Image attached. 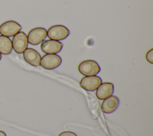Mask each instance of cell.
I'll return each instance as SVG.
<instances>
[{"label": "cell", "mask_w": 153, "mask_h": 136, "mask_svg": "<svg viewBox=\"0 0 153 136\" xmlns=\"http://www.w3.org/2000/svg\"><path fill=\"white\" fill-rule=\"evenodd\" d=\"M78 69L79 73L85 76L96 75L101 70L99 64L93 60H87L81 62Z\"/></svg>", "instance_id": "6da1fadb"}, {"label": "cell", "mask_w": 153, "mask_h": 136, "mask_svg": "<svg viewBox=\"0 0 153 136\" xmlns=\"http://www.w3.org/2000/svg\"><path fill=\"white\" fill-rule=\"evenodd\" d=\"M69 29L63 25H54L50 27L47 31L48 37L52 40L62 41L69 35Z\"/></svg>", "instance_id": "7a4b0ae2"}, {"label": "cell", "mask_w": 153, "mask_h": 136, "mask_svg": "<svg viewBox=\"0 0 153 136\" xmlns=\"http://www.w3.org/2000/svg\"><path fill=\"white\" fill-rule=\"evenodd\" d=\"M11 42L13 50L18 54L23 53L27 47V37L26 33L22 31H20L16 34L13 36Z\"/></svg>", "instance_id": "3957f363"}, {"label": "cell", "mask_w": 153, "mask_h": 136, "mask_svg": "<svg viewBox=\"0 0 153 136\" xmlns=\"http://www.w3.org/2000/svg\"><path fill=\"white\" fill-rule=\"evenodd\" d=\"M62 63L61 57L56 54H46L41 59L40 65L47 70H52L59 67Z\"/></svg>", "instance_id": "277c9868"}, {"label": "cell", "mask_w": 153, "mask_h": 136, "mask_svg": "<svg viewBox=\"0 0 153 136\" xmlns=\"http://www.w3.org/2000/svg\"><path fill=\"white\" fill-rule=\"evenodd\" d=\"M47 36V31L44 27H35L30 30L28 35L27 41L28 43L33 45H36L42 42Z\"/></svg>", "instance_id": "5b68a950"}, {"label": "cell", "mask_w": 153, "mask_h": 136, "mask_svg": "<svg viewBox=\"0 0 153 136\" xmlns=\"http://www.w3.org/2000/svg\"><path fill=\"white\" fill-rule=\"evenodd\" d=\"M102 83V79L98 76L94 75L83 77L79 82V85L86 91H95Z\"/></svg>", "instance_id": "8992f818"}, {"label": "cell", "mask_w": 153, "mask_h": 136, "mask_svg": "<svg viewBox=\"0 0 153 136\" xmlns=\"http://www.w3.org/2000/svg\"><path fill=\"white\" fill-rule=\"evenodd\" d=\"M22 29V26L13 20L7 21L0 26V33L1 35L11 37L14 36Z\"/></svg>", "instance_id": "52a82bcc"}, {"label": "cell", "mask_w": 153, "mask_h": 136, "mask_svg": "<svg viewBox=\"0 0 153 136\" xmlns=\"http://www.w3.org/2000/svg\"><path fill=\"white\" fill-rule=\"evenodd\" d=\"M40 47L42 51L46 54H57L62 50L63 44L59 41L48 39L43 41Z\"/></svg>", "instance_id": "ba28073f"}, {"label": "cell", "mask_w": 153, "mask_h": 136, "mask_svg": "<svg viewBox=\"0 0 153 136\" xmlns=\"http://www.w3.org/2000/svg\"><path fill=\"white\" fill-rule=\"evenodd\" d=\"M120 104V100L115 95H111L104 99L101 104L103 113L109 114L115 112Z\"/></svg>", "instance_id": "9c48e42d"}, {"label": "cell", "mask_w": 153, "mask_h": 136, "mask_svg": "<svg viewBox=\"0 0 153 136\" xmlns=\"http://www.w3.org/2000/svg\"><path fill=\"white\" fill-rule=\"evenodd\" d=\"M23 54L25 60L29 64L33 66H38L40 65L41 57L35 50L31 48H27Z\"/></svg>", "instance_id": "30bf717a"}, {"label": "cell", "mask_w": 153, "mask_h": 136, "mask_svg": "<svg viewBox=\"0 0 153 136\" xmlns=\"http://www.w3.org/2000/svg\"><path fill=\"white\" fill-rule=\"evenodd\" d=\"M114 84L111 82L102 83L96 89V96L99 100H103L107 97L112 95L114 93Z\"/></svg>", "instance_id": "8fae6325"}, {"label": "cell", "mask_w": 153, "mask_h": 136, "mask_svg": "<svg viewBox=\"0 0 153 136\" xmlns=\"http://www.w3.org/2000/svg\"><path fill=\"white\" fill-rule=\"evenodd\" d=\"M13 49L12 42L9 37L3 35L0 36V53L8 55L11 53Z\"/></svg>", "instance_id": "7c38bea8"}, {"label": "cell", "mask_w": 153, "mask_h": 136, "mask_svg": "<svg viewBox=\"0 0 153 136\" xmlns=\"http://www.w3.org/2000/svg\"><path fill=\"white\" fill-rule=\"evenodd\" d=\"M146 60L151 64H153V48L150 49L146 54Z\"/></svg>", "instance_id": "4fadbf2b"}, {"label": "cell", "mask_w": 153, "mask_h": 136, "mask_svg": "<svg viewBox=\"0 0 153 136\" xmlns=\"http://www.w3.org/2000/svg\"><path fill=\"white\" fill-rule=\"evenodd\" d=\"M58 136H77L76 134H75L73 132L66 131H63L60 132Z\"/></svg>", "instance_id": "5bb4252c"}, {"label": "cell", "mask_w": 153, "mask_h": 136, "mask_svg": "<svg viewBox=\"0 0 153 136\" xmlns=\"http://www.w3.org/2000/svg\"><path fill=\"white\" fill-rule=\"evenodd\" d=\"M0 136H7V135H6V134L4 131L0 130Z\"/></svg>", "instance_id": "9a60e30c"}, {"label": "cell", "mask_w": 153, "mask_h": 136, "mask_svg": "<svg viewBox=\"0 0 153 136\" xmlns=\"http://www.w3.org/2000/svg\"><path fill=\"white\" fill-rule=\"evenodd\" d=\"M1 57H2V55H1V54L0 53V60H1Z\"/></svg>", "instance_id": "2e32d148"}]
</instances>
